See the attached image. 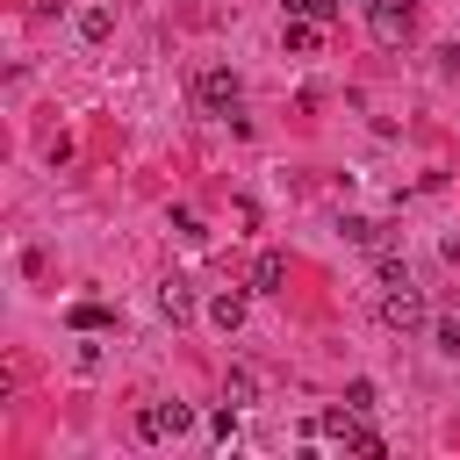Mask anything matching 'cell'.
<instances>
[{
	"label": "cell",
	"instance_id": "1",
	"mask_svg": "<svg viewBox=\"0 0 460 460\" xmlns=\"http://www.w3.org/2000/svg\"><path fill=\"white\" fill-rule=\"evenodd\" d=\"M381 323L388 331H431V302L402 280V288H381Z\"/></svg>",
	"mask_w": 460,
	"mask_h": 460
},
{
	"label": "cell",
	"instance_id": "2",
	"mask_svg": "<svg viewBox=\"0 0 460 460\" xmlns=\"http://www.w3.org/2000/svg\"><path fill=\"white\" fill-rule=\"evenodd\" d=\"M194 101H201V115H237V101H244V86H237V72H223V65H208V72L194 79Z\"/></svg>",
	"mask_w": 460,
	"mask_h": 460
},
{
	"label": "cell",
	"instance_id": "3",
	"mask_svg": "<svg viewBox=\"0 0 460 460\" xmlns=\"http://www.w3.org/2000/svg\"><path fill=\"white\" fill-rule=\"evenodd\" d=\"M180 431H194V410L187 402H144L137 410V438L158 446V438H180Z\"/></svg>",
	"mask_w": 460,
	"mask_h": 460
},
{
	"label": "cell",
	"instance_id": "4",
	"mask_svg": "<svg viewBox=\"0 0 460 460\" xmlns=\"http://www.w3.org/2000/svg\"><path fill=\"white\" fill-rule=\"evenodd\" d=\"M367 22H374V36H381V43H410L417 7H410V0H374V7H367Z\"/></svg>",
	"mask_w": 460,
	"mask_h": 460
},
{
	"label": "cell",
	"instance_id": "5",
	"mask_svg": "<svg viewBox=\"0 0 460 460\" xmlns=\"http://www.w3.org/2000/svg\"><path fill=\"white\" fill-rule=\"evenodd\" d=\"M244 309H252V288H223V295H208V323H216V331H237Z\"/></svg>",
	"mask_w": 460,
	"mask_h": 460
},
{
	"label": "cell",
	"instance_id": "6",
	"mask_svg": "<svg viewBox=\"0 0 460 460\" xmlns=\"http://www.w3.org/2000/svg\"><path fill=\"white\" fill-rule=\"evenodd\" d=\"M280 280H288V259L280 252H259L252 259V295H280Z\"/></svg>",
	"mask_w": 460,
	"mask_h": 460
},
{
	"label": "cell",
	"instance_id": "7",
	"mask_svg": "<svg viewBox=\"0 0 460 460\" xmlns=\"http://www.w3.org/2000/svg\"><path fill=\"white\" fill-rule=\"evenodd\" d=\"M288 50H295V58H316V50H323V22L288 14Z\"/></svg>",
	"mask_w": 460,
	"mask_h": 460
},
{
	"label": "cell",
	"instance_id": "8",
	"mask_svg": "<svg viewBox=\"0 0 460 460\" xmlns=\"http://www.w3.org/2000/svg\"><path fill=\"white\" fill-rule=\"evenodd\" d=\"M345 237L359 252H388V223H374V216H345Z\"/></svg>",
	"mask_w": 460,
	"mask_h": 460
},
{
	"label": "cell",
	"instance_id": "9",
	"mask_svg": "<svg viewBox=\"0 0 460 460\" xmlns=\"http://www.w3.org/2000/svg\"><path fill=\"white\" fill-rule=\"evenodd\" d=\"M158 309H165L172 323H187V316H194V288H187V280H165V288H158Z\"/></svg>",
	"mask_w": 460,
	"mask_h": 460
},
{
	"label": "cell",
	"instance_id": "10",
	"mask_svg": "<svg viewBox=\"0 0 460 460\" xmlns=\"http://www.w3.org/2000/svg\"><path fill=\"white\" fill-rule=\"evenodd\" d=\"M79 36H86V43H108V36H115V14H108V7H79Z\"/></svg>",
	"mask_w": 460,
	"mask_h": 460
},
{
	"label": "cell",
	"instance_id": "11",
	"mask_svg": "<svg viewBox=\"0 0 460 460\" xmlns=\"http://www.w3.org/2000/svg\"><path fill=\"white\" fill-rule=\"evenodd\" d=\"M374 280H381V288H402L410 273H402V259H395V252H374Z\"/></svg>",
	"mask_w": 460,
	"mask_h": 460
},
{
	"label": "cell",
	"instance_id": "12",
	"mask_svg": "<svg viewBox=\"0 0 460 460\" xmlns=\"http://www.w3.org/2000/svg\"><path fill=\"white\" fill-rule=\"evenodd\" d=\"M431 338H438V352L460 359V316H431Z\"/></svg>",
	"mask_w": 460,
	"mask_h": 460
},
{
	"label": "cell",
	"instance_id": "13",
	"mask_svg": "<svg viewBox=\"0 0 460 460\" xmlns=\"http://www.w3.org/2000/svg\"><path fill=\"white\" fill-rule=\"evenodd\" d=\"M101 323H108L101 302H72V331H101Z\"/></svg>",
	"mask_w": 460,
	"mask_h": 460
},
{
	"label": "cell",
	"instance_id": "14",
	"mask_svg": "<svg viewBox=\"0 0 460 460\" xmlns=\"http://www.w3.org/2000/svg\"><path fill=\"white\" fill-rule=\"evenodd\" d=\"M288 14H302V22H331L338 0H288Z\"/></svg>",
	"mask_w": 460,
	"mask_h": 460
},
{
	"label": "cell",
	"instance_id": "15",
	"mask_svg": "<svg viewBox=\"0 0 460 460\" xmlns=\"http://www.w3.org/2000/svg\"><path fill=\"white\" fill-rule=\"evenodd\" d=\"M172 230H180V237H187V244H201V237H208V230H201V216H194V208H172Z\"/></svg>",
	"mask_w": 460,
	"mask_h": 460
},
{
	"label": "cell",
	"instance_id": "16",
	"mask_svg": "<svg viewBox=\"0 0 460 460\" xmlns=\"http://www.w3.org/2000/svg\"><path fill=\"white\" fill-rule=\"evenodd\" d=\"M345 410L367 417V410H374V381H345Z\"/></svg>",
	"mask_w": 460,
	"mask_h": 460
},
{
	"label": "cell",
	"instance_id": "17",
	"mask_svg": "<svg viewBox=\"0 0 460 460\" xmlns=\"http://www.w3.org/2000/svg\"><path fill=\"white\" fill-rule=\"evenodd\" d=\"M230 395H237V402H252V395H259V374H252V367H237V374H230Z\"/></svg>",
	"mask_w": 460,
	"mask_h": 460
},
{
	"label": "cell",
	"instance_id": "18",
	"mask_svg": "<svg viewBox=\"0 0 460 460\" xmlns=\"http://www.w3.org/2000/svg\"><path fill=\"white\" fill-rule=\"evenodd\" d=\"M208 431H216V438L230 446V438H237V410H216V417H208Z\"/></svg>",
	"mask_w": 460,
	"mask_h": 460
},
{
	"label": "cell",
	"instance_id": "19",
	"mask_svg": "<svg viewBox=\"0 0 460 460\" xmlns=\"http://www.w3.org/2000/svg\"><path fill=\"white\" fill-rule=\"evenodd\" d=\"M345 7H374V0H345Z\"/></svg>",
	"mask_w": 460,
	"mask_h": 460
}]
</instances>
